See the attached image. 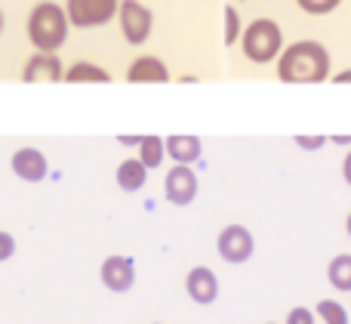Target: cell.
<instances>
[{"instance_id": "1", "label": "cell", "mask_w": 351, "mask_h": 324, "mask_svg": "<svg viewBox=\"0 0 351 324\" xmlns=\"http://www.w3.org/2000/svg\"><path fill=\"white\" fill-rule=\"evenodd\" d=\"M330 49L317 40H296L280 49L278 78L284 84H324L330 78Z\"/></svg>"}, {"instance_id": "2", "label": "cell", "mask_w": 351, "mask_h": 324, "mask_svg": "<svg viewBox=\"0 0 351 324\" xmlns=\"http://www.w3.org/2000/svg\"><path fill=\"white\" fill-rule=\"evenodd\" d=\"M68 16L65 6L56 0H40L34 10L28 12V40L34 43L37 53H59L68 40Z\"/></svg>"}, {"instance_id": "3", "label": "cell", "mask_w": 351, "mask_h": 324, "mask_svg": "<svg viewBox=\"0 0 351 324\" xmlns=\"http://www.w3.org/2000/svg\"><path fill=\"white\" fill-rule=\"evenodd\" d=\"M241 47H243V56L256 65H268L280 56L284 49V31L274 19H256L243 28L241 34Z\"/></svg>"}, {"instance_id": "4", "label": "cell", "mask_w": 351, "mask_h": 324, "mask_svg": "<svg viewBox=\"0 0 351 324\" xmlns=\"http://www.w3.org/2000/svg\"><path fill=\"white\" fill-rule=\"evenodd\" d=\"M121 0H65V16L71 28H102L117 16Z\"/></svg>"}, {"instance_id": "5", "label": "cell", "mask_w": 351, "mask_h": 324, "mask_svg": "<svg viewBox=\"0 0 351 324\" xmlns=\"http://www.w3.org/2000/svg\"><path fill=\"white\" fill-rule=\"evenodd\" d=\"M117 19H121L123 40L133 43V47L145 43L154 31V16L142 0H121V6H117Z\"/></svg>"}, {"instance_id": "6", "label": "cell", "mask_w": 351, "mask_h": 324, "mask_svg": "<svg viewBox=\"0 0 351 324\" xmlns=\"http://www.w3.org/2000/svg\"><path fill=\"white\" fill-rule=\"evenodd\" d=\"M216 247H219V257H222L225 263L241 266V263H247V259L253 257L256 241H253V235H250L247 226H241V222H231V226H225L222 232H219Z\"/></svg>"}, {"instance_id": "7", "label": "cell", "mask_w": 351, "mask_h": 324, "mask_svg": "<svg viewBox=\"0 0 351 324\" xmlns=\"http://www.w3.org/2000/svg\"><path fill=\"white\" fill-rule=\"evenodd\" d=\"M164 195H167V201L170 204H176V207H185V204H191L194 198H197V176H194L191 167L176 164L173 170L167 173Z\"/></svg>"}, {"instance_id": "8", "label": "cell", "mask_w": 351, "mask_h": 324, "mask_svg": "<svg viewBox=\"0 0 351 324\" xmlns=\"http://www.w3.org/2000/svg\"><path fill=\"white\" fill-rule=\"evenodd\" d=\"M99 278H102V284L108 290H114V294H127V290L136 284V266H133V259L130 257L114 253V257H108L102 263Z\"/></svg>"}, {"instance_id": "9", "label": "cell", "mask_w": 351, "mask_h": 324, "mask_svg": "<svg viewBox=\"0 0 351 324\" xmlns=\"http://www.w3.org/2000/svg\"><path fill=\"white\" fill-rule=\"evenodd\" d=\"M65 78V65L56 53H34L22 71L25 84H59Z\"/></svg>"}, {"instance_id": "10", "label": "cell", "mask_w": 351, "mask_h": 324, "mask_svg": "<svg viewBox=\"0 0 351 324\" xmlns=\"http://www.w3.org/2000/svg\"><path fill=\"white\" fill-rule=\"evenodd\" d=\"M12 173H16L22 183H40V179H47L49 173V164H47V154L40 152V148H19V152H12Z\"/></svg>"}, {"instance_id": "11", "label": "cell", "mask_w": 351, "mask_h": 324, "mask_svg": "<svg viewBox=\"0 0 351 324\" xmlns=\"http://www.w3.org/2000/svg\"><path fill=\"white\" fill-rule=\"evenodd\" d=\"M185 290L188 297H191L197 306H210V303L219 300V278L213 269H206V266H194L191 272H188L185 278Z\"/></svg>"}, {"instance_id": "12", "label": "cell", "mask_w": 351, "mask_h": 324, "mask_svg": "<svg viewBox=\"0 0 351 324\" xmlns=\"http://www.w3.org/2000/svg\"><path fill=\"white\" fill-rule=\"evenodd\" d=\"M127 80L130 84H167L170 80V68L158 56H139L127 68Z\"/></svg>"}, {"instance_id": "13", "label": "cell", "mask_w": 351, "mask_h": 324, "mask_svg": "<svg viewBox=\"0 0 351 324\" xmlns=\"http://www.w3.org/2000/svg\"><path fill=\"white\" fill-rule=\"evenodd\" d=\"M164 148H167V154H170L176 164H188V167L204 154V142H200L197 136H167Z\"/></svg>"}, {"instance_id": "14", "label": "cell", "mask_w": 351, "mask_h": 324, "mask_svg": "<svg viewBox=\"0 0 351 324\" xmlns=\"http://www.w3.org/2000/svg\"><path fill=\"white\" fill-rule=\"evenodd\" d=\"M114 179H117V185H121L123 192H139V189H145L148 167L142 164L139 158H127V161H121V167H117Z\"/></svg>"}, {"instance_id": "15", "label": "cell", "mask_w": 351, "mask_h": 324, "mask_svg": "<svg viewBox=\"0 0 351 324\" xmlns=\"http://www.w3.org/2000/svg\"><path fill=\"white\" fill-rule=\"evenodd\" d=\"M62 80H68V84H108L111 74L105 68L93 65V62H74Z\"/></svg>"}, {"instance_id": "16", "label": "cell", "mask_w": 351, "mask_h": 324, "mask_svg": "<svg viewBox=\"0 0 351 324\" xmlns=\"http://www.w3.org/2000/svg\"><path fill=\"white\" fill-rule=\"evenodd\" d=\"M327 278L336 290H351V253H339V257L330 259Z\"/></svg>"}, {"instance_id": "17", "label": "cell", "mask_w": 351, "mask_h": 324, "mask_svg": "<svg viewBox=\"0 0 351 324\" xmlns=\"http://www.w3.org/2000/svg\"><path fill=\"white\" fill-rule=\"evenodd\" d=\"M167 158V148H164V139L160 136H142L139 142V161L148 167V170H154V167H160Z\"/></svg>"}, {"instance_id": "18", "label": "cell", "mask_w": 351, "mask_h": 324, "mask_svg": "<svg viewBox=\"0 0 351 324\" xmlns=\"http://www.w3.org/2000/svg\"><path fill=\"white\" fill-rule=\"evenodd\" d=\"M315 315L324 324H348L346 306H342V303H336V300H321V303H317V309H315Z\"/></svg>"}, {"instance_id": "19", "label": "cell", "mask_w": 351, "mask_h": 324, "mask_svg": "<svg viewBox=\"0 0 351 324\" xmlns=\"http://www.w3.org/2000/svg\"><path fill=\"white\" fill-rule=\"evenodd\" d=\"M241 12L234 10V6H225V47H231V43H241Z\"/></svg>"}, {"instance_id": "20", "label": "cell", "mask_w": 351, "mask_h": 324, "mask_svg": "<svg viewBox=\"0 0 351 324\" xmlns=\"http://www.w3.org/2000/svg\"><path fill=\"white\" fill-rule=\"evenodd\" d=\"M296 3H299V10H305L308 16H330L342 0H296Z\"/></svg>"}, {"instance_id": "21", "label": "cell", "mask_w": 351, "mask_h": 324, "mask_svg": "<svg viewBox=\"0 0 351 324\" xmlns=\"http://www.w3.org/2000/svg\"><path fill=\"white\" fill-rule=\"evenodd\" d=\"M315 319H317V315L311 312V309L296 306V309H290V315H287V321H284V324H317Z\"/></svg>"}, {"instance_id": "22", "label": "cell", "mask_w": 351, "mask_h": 324, "mask_svg": "<svg viewBox=\"0 0 351 324\" xmlns=\"http://www.w3.org/2000/svg\"><path fill=\"white\" fill-rule=\"evenodd\" d=\"M330 136H296V146L305 148V152H317V148L327 146Z\"/></svg>"}, {"instance_id": "23", "label": "cell", "mask_w": 351, "mask_h": 324, "mask_svg": "<svg viewBox=\"0 0 351 324\" xmlns=\"http://www.w3.org/2000/svg\"><path fill=\"white\" fill-rule=\"evenodd\" d=\"M12 253H16V238L10 232H0V263H6Z\"/></svg>"}, {"instance_id": "24", "label": "cell", "mask_w": 351, "mask_h": 324, "mask_svg": "<svg viewBox=\"0 0 351 324\" xmlns=\"http://www.w3.org/2000/svg\"><path fill=\"white\" fill-rule=\"evenodd\" d=\"M117 142H121V146H136V148H139L142 136H117Z\"/></svg>"}, {"instance_id": "25", "label": "cell", "mask_w": 351, "mask_h": 324, "mask_svg": "<svg viewBox=\"0 0 351 324\" xmlns=\"http://www.w3.org/2000/svg\"><path fill=\"white\" fill-rule=\"evenodd\" d=\"M342 176H346V183L351 185V152L346 154V161H342Z\"/></svg>"}, {"instance_id": "26", "label": "cell", "mask_w": 351, "mask_h": 324, "mask_svg": "<svg viewBox=\"0 0 351 324\" xmlns=\"http://www.w3.org/2000/svg\"><path fill=\"white\" fill-rule=\"evenodd\" d=\"M333 84H351V68H346V71L333 74Z\"/></svg>"}, {"instance_id": "27", "label": "cell", "mask_w": 351, "mask_h": 324, "mask_svg": "<svg viewBox=\"0 0 351 324\" xmlns=\"http://www.w3.org/2000/svg\"><path fill=\"white\" fill-rule=\"evenodd\" d=\"M336 146H351V136H330Z\"/></svg>"}, {"instance_id": "28", "label": "cell", "mask_w": 351, "mask_h": 324, "mask_svg": "<svg viewBox=\"0 0 351 324\" xmlns=\"http://www.w3.org/2000/svg\"><path fill=\"white\" fill-rule=\"evenodd\" d=\"M346 232H348V238H351V213H348V220H346Z\"/></svg>"}, {"instance_id": "29", "label": "cell", "mask_w": 351, "mask_h": 324, "mask_svg": "<svg viewBox=\"0 0 351 324\" xmlns=\"http://www.w3.org/2000/svg\"><path fill=\"white\" fill-rule=\"evenodd\" d=\"M0 34H3V10H0Z\"/></svg>"}, {"instance_id": "30", "label": "cell", "mask_w": 351, "mask_h": 324, "mask_svg": "<svg viewBox=\"0 0 351 324\" xmlns=\"http://www.w3.org/2000/svg\"><path fill=\"white\" fill-rule=\"evenodd\" d=\"M268 324H274V321H268Z\"/></svg>"}]
</instances>
